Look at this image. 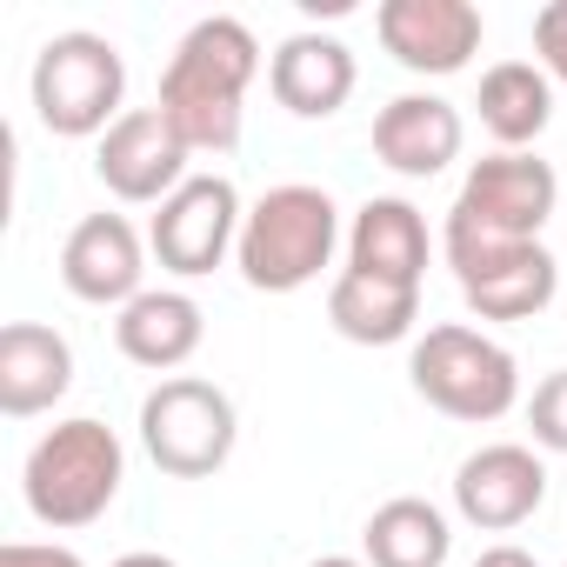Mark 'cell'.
Masks as SVG:
<instances>
[{
	"label": "cell",
	"mask_w": 567,
	"mask_h": 567,
	"mask_svg": "<svg viewBox=\"0 0 567 567\" xmlns=\"http://www.w3.org/2000/svg\"><path fill=\"white\" fill-rule=\"evenodd\" d=\"M260 74V41L234 14H207L181 34V48L161 68L154 107L187 141V154H227L240 141V101Z\"/></svg>",
	"instance_id": "obj_1"
},
{
	"label": "cell",
	"mask_w": 567,
	"mask_h": 567,
	"mask_svg": "<svg viewBox=\"0 0 567 567\" xmlns=\"http://www.w3.org/2000/svg\"><path fill=\"white\" fill-rule=\"evenodd\" d=\"M121 481H127V447L107 421L94 414H74V421H54L34 447H28V467H21V494H28V514L54 534H74V527H94L114 501H121Z\"/></svg>",
	"instance_id": "obj_2"
},
{
	"label": "cell",
	"mask_w": 567,
	"mask_h": 567,
	"mask_svg": "<svg viewBox=\"0 0 567 567\" xmlns=\"http://www.w3.org/2000/svg\"><path fill=\"white\" fill-rule=\"evenodd\" d=\"M341 247V207L328 187L308 181H280L267 187L247 220H240V247L234 267L254 295H301L308 280H321V267Z\"/></svg>",
	"instance_id": "obj_3"
},
{
	"label": "cell",
	"mask_w": 567,
	"mask_h": 567,
	"mask_svg": "<svg viewBox=\"0 0 567 567\" xmlns=\"http://www.w3.org/2000/svg\"><path fill=\"white\" fill-rule=\"evenodd\" d=\"M408 381H414V394H421L434 414L474 421V427L514 414V401H520V361H514L494 334H481V328H467V321L427 328V334L414 341V354H408Z\"/></svg>",
	"instance_id": "obj_4"
},
{
	"label": "cell",
	"mask_w": 567,
	"mask_h": 567,
	"mask_svg": "<svg viewBox=\"0 0 567 567\" xmlns=\"http://www.w3.org/2000/svg\"><path fill=\"white\" fill-rule=\"evenodd\" d=\"M28 94H34V114L48 134L61 141H87V134H107L127 107V61L107 34L94 28H68L54 41H41L34 54V74H28Z\"/></svg>",
	"instance_id": "obj_5"
},
{
	"label": "cell",
	"mask_w": 567,
	"mask_h": 567,
	"mask_svg": "<svg viewBox=\"0 0 567 567\" xmlns=\"http://www.w3.org/2000/svg\"><path fill=\"white\" fill-rule=\"evenodd\" d=\"M240 441V414L234 394L200 381V374H174L141 401V447L161 474L174 481H207L234 461Z\"/></svg>",
	"instance_id": "obj_6"
},
{
	"label": "cell",
	"mask_w": 567,
	"mask_h": 567,
	"mask_svg": "<svg viewBox=\"0 0 567 567\" xmlns=\"http://www.w3.org/2000/svg\"><path fill=\"white\" fill-rule=\"evenodd\" d=\"M441 254L461 280V301L481 321H534L560 295V260L547 240H494L474 227H441Z\"/></svg>",
	"instance_id": "obj_7"
},
{
	"label": "cell",
	"mask_w": 567,
	"mask_h": 567,
	"mask_svg": "<svg viewBox=\"0 0 567 567\" xmlns=\"http://www.w3.org/2000/svg\"><path fill=\"white\" fill-rule=\"evenodd\" d=\"M554 200H560V174L540 161V154H487L467 167L454 207H447V227H474V234H494V240H540V227L554 220Z\"/></svg>",
	"instance_id": "obj_8"
},
{
	"label": "cell",
	"mask_w": 567,
	"mask_h": 567,
	"mask_svg": "<svg viewBox=\"0 0 567 567\" xmlns=\"http://www.w3.org/2000/svg\"><path fill=\"white\" fill-rule=\"evenodd\" d=\"M240 220H247V207H240V194H234L227 174H187V181L154 207L147 247H154V260H161L167 274L200 280V274H214V267L240 247Z\"/></svg>",
	"instance_id": "obj_9"
},
{
	"label": "cell",
	"mask_w": 567,
	"mask_h": 567,
	"mask_svg": "<svg viewBox=\"0 0 567 567\" xmlns=\"http://www.w3.org/2000/svg\"><path fill=\"white\" fill-rule=\"evenodd\" d=\"M547 507V461L527 441H487L454 467V514L481 534H514Z\"/></svg>",
	"instance_id": "obj_10"
},
{
	"label": "cell",
	"mask_w": 567,
	"mask_h": 567,
	"mask_svg": "<svg viewBox=\"0 0 567 567\" xmlns=\"http://www.w3.org/2000/svg\"><path fill=\"white\" fill-rule=\"evenodd\" d=\"M187 141L167 127V114L161 107H127L107 134H101V147H94V174H101V187L114 194V200H127V207H161L181 181H187Z\"/></svg>",
	"instance_id": "obj_11"
},
{
	"label": "cell",
	"mask_w": 567,
	"mask_h": 567,
	"mask_svg": "<svg viewBox=\"0 0 567 567\" xmlns=\"http://www.w3.org/2000/svg\"><path fill=\"white\" fill-rule=\"evenodd\" d=\"M374 34H381V48L408 74L447 81V74H461L481 54L487 21H481L474 0H381V8H374Z\"/></svg>",
	"instance_id": "obj_12"
},
{
	"label": "cell",
	"mask_w": 567,
	"mask_h": 567,
	"mask_svg": "<svg viewBox=\"0 0 567 567\" xmlns=\"http://www.w3.org/2000/svg\"><path fill=\"white\" fill-rule=\"evenodd\" d=\"M147 240L134 234L127 214H87L74 220V234L61 240V280L68 295L87 301V308H127L141 301V274H147Z\"/></svg>",
	"instance_id": "obj_13"
},
{
	"label": "cell",
	"mask_w": 567,
	"mask_h": 567,
	"mask_svg": "<svg viewBox=\"0 0 567 567\" xmlns=\"http://www.w3.org/2000/svg\"><path fill=\"white\" fill-rule=\"evenodd\" d=\"M461 141H467V121L441 94H394L374 114V154L401 181H434L441 167L461 161Z\"/></svg>",
	"instance_id": "obj_14"
},
{
	"label": "cell",
	"mask_w": 567,
	"mask_h": 567,
	"mask_svg": "<svg viewBox=\"0 0 567 567\" xmlns=\"http://www.w3.org/2000/svg\"><path fill=\"white\" fill-rule=\"evenodd\" d=\"M354 81H361L354 48L334 41V34H315V28L288 34V41L274 48V61H267V87H274V101L288 107L295 121H328V114H341L348 94H354Z\"/></svg>",
	"instance_id": "obj_15"
},
{
	"label": "cell",
	"mask_w": 567,
	"mask_h": 567,
	"mask_svg": "<svg viewBox=\"0 0 567 567\" xmlns=\"http://www.w3.org/2000/svg\"><path fill=\"white\" fill-rule=\"evenodd\" d=\"M74 388V348L48 321H8L0 328V414L34 421Z\"/></svg>",
	"instance_id": "obj_16"
},
{
	"label": "cell",
	"mask_w": 567,
	"mask_h": 567,
	"mask_svg": "<svg viewBox=\"0 0 567 567\" xmlns=\"http://www.w3.org/2000/svg\"><path fill=\"white\" fill-rule=\"evenodd\" d=\"M200 341H207V315H200V301L181 295V288H147V295L127 301L121 321H114V348H121L134 368L167 374V381H174V368H187V361L200 354Z\"/></svg>",
	"instance_id": "obj_17"
},
{
	"label": "cell",
	"mask_w": 567,
	"mask_h": 567,
	"mask_svg": "<svg viewBox=\"0 0 567 567\" xmlns=\"http://www.w3.org/2000/svg\"><path fill=\"white\" fill-rule=\"evenodd\" d=\"M427 220L414 200L401 194H374L354 207V227H348V267L354 274H374V280H401V288H421L427 280Z\"/></svg>",
	"instance_id": "obj_18"
},
{
	"label": "cell",
	"mask_w": 567,
	"mask_h": 567,
	"mask_svg": "<svg viewBox=\"0 0 567 567\" xmlns=\"http://www.w3.org/2000/svg\"><path fill=\"white\" fill-rule=\"evenodd\" d=\"M328 321L354 348H394L421 321V288H401V280H374V274L341 267L334 288H328Z\"/></svg>",
	"instance_id": "obj_19"
},
{
	"label": "cell",
	"mask_w": 567,
	"mask_h": 567,
	"mask_svg": "<svg viewBox=\"0 0 567 567\" xmlns=\"http://www.w3.org/2000/svg\"><path fill=\"white\" fill-rule=\"evenodd\" d=\"M481 127L501 141V154H534V141L554 121V81L540 74V61H494L481 74Z\"/></svg>",
	"instance_id": "obj_20"
},
{
	"label": "cell",
	"mask_w": 567,
	"mask_h": 567,
	"mask_svg": "<svg viewBox=\"0 0 567 567\" xmlns=\"http://www.w3.org/2000/svg\"><path fill=\"white\" fill-rule=\"evenodd\" d=\"M361 547H368V567H447L454 554V527L434 501L421 494H394L368 514L361 527Z\"/></svg>",
	"instance_id": "obj_21"
},
{
	"label": "cell",
	"mask_w": 567,
	"mask_h": 567,
	"mask_svg": "<svg viewBox=\"0 0 567 567\" xmlns=\"http://www.w3.org/2000/svg\"><path fill=\"white\" fill-rule=\"evenodd\" d=\"M527 427H534V447H540V454H567V368H554V374L534 388Z\"/></svg>",
	"instance_id": "obj_22"
},
{
	"label": "cell",
	"mask_w": 567,
	"mask_h": 567,
	"mask_svg": "<svg viewBox=\"0 0 567 567\" xmlns=\"http://www.w3.org/2000/svg\"><path fill=\"white\" fill-rule=\"evenodd\" d=\"M534 54H540V74L554 87H567V0L534 8Z\"/></svg>",
	"instance_id": "obj_23"
},
{
	"label": "cell",
	"mask_w": 567,
	"mask_h": 567,
	"mask_svg": "<svg viewBox=\"0 0 567 567\" xmlns=\"http://www.w3.org/2000/svg\"><path fill=\"white\" fill-rule=\"evenodd\" d=\"M0 567H87V560L61 540H8L0 547Z\"/></svg>",
	"instance_id": "obj_24"
},
{
	"label": "cell",
	"mask_w": 567,
	"mask_h": 567,
	"mask_svg": "<svg viewBox=\"0 0 567 567\" xmlns=\"http://www.w3.org/2000/svg\"><path fill=\"white\" fill-rule=\"evenodd\" d=\"M474 567H540L527 547H514V540H494V547H481L474 554Z\"/></svg>",
	"instance_id": "obj_25"
},
{
	"label": "cell",
	"mask_w": 567,
	"mask_h": 567,
	"mask_svg": "<svg viewBox=\"0 0 567 567\" xmlns=\"http://www.w3.org/2000/svg\"><path fill=\"white\" fill-rule=\"evenodd\" d=\"M114 567H181V560H167V554H121Z\"/></svg>",
	"instance_id": "obj_26"
},
{
	"label": "cell",
	"mask_w": 567,
	"mask_h": 567,
	"mask_svg": "<svg viewBox=\"0 0 567 567\" xmlns=\"http://www.w3.org/2000/svg\"><path fill=\"white\" fill-rule=\"evenodd\" d=\"M308 567H368V560H348V554H321V560H308Z\"/></svg>",
	"instance_id": "obj_27"
}]
</instances>
